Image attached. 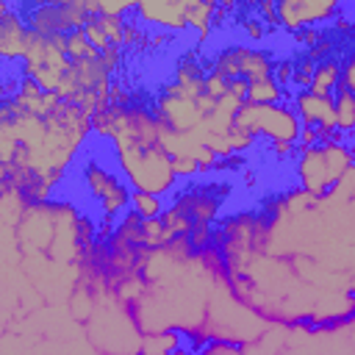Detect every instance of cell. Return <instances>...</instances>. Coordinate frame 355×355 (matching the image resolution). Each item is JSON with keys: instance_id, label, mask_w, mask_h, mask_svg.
Masks as SVG:
<instances>
[{"instance_id": "1", "label": "cell", "mask_w": 355, "mask_h": 355, "mask_svg": "<svg viewBox=\"0 0 355 355\" xmlns=\"http://www.w3.org/2000/svg\"><path fill=\"white\" fill-rule=\"evenodd\" d=\"M78 172H80L86 197L97 205V211L103 214V222H114L119 214L130 211L133 189L119 172V166L111 164L108 155H94L86 150L78 161Z\"/></svg>"}, {"instance_id": "2", "label": "cell", "mask_w": 355, "mask_h": 355, "mask_svg": "<svg viewBox=\"0 0 355 355\" xmlns=\"http://www.w3.org/2000/svg\"><path fill=\"white\" fill-rule=\"evenodd\" d=\"M114 164L125 175L133 191H147L155 197H166L175 191V169H172V155L161 144H147V147H116L111 150Z\"/></svg>"}, {"instance_id": "3", "label": "cell", "mask_w": 355, "mask_h": 355, "mask_svg": "<svg viewBox=\"0 0 355 355\" xmlns=\"http://www.w3.org/2000/svg\"><path fill=\"white\" fill-rule=\"evenodd\" d=\"M233 128L250 133V136H266L269 144L272 141H288L297 144L300 141V130L302 122L297 116V111L291 108V103H277V105H252L244 103L233 119Z\"/></svg>"}, {"instance_id": "4", "label": "cell", "mask_w": 355, "mask_h": 355, "mask_svg": "<svg viewBox=\"0 0 355 355\" xmlns=\"http://www.w3.org/2000/svg\"><path fill=\"white\" fill-rule=\"evenodd\" d=\"M214 72H219L222 78L233 80V78H244L247 83L269 78L275 69V58L261 50V47H250V44H230L225 50L216 53L214 58Z\"/></svg>"}, {"instance_id": "5", "label": "cell", "mask_w": 355, "mask_h": 355, "mask_svg": "<svg viewBox=\"0 0 355 355\" xmlns=\"http://www.w3.org/2000/svg\"><path fill=\"white\" fill-rule=\"evenodd\" d=\"M341 11L338 3L330 0H283L277 3V28H286L291 33L308 31L316 22H324Z\"/></svg>"}, {"instance_id": "6", "label": "cell", "mask_w": 355, "mask_h": 355, "mask_svg": "<svg viewBox=\"0 0 355 355\" xmlns=\"http://www.w3.org/2000/svg\"><path fill=\"white\" fill-rule=\"evenodd\" d=\"M31 28L25 25V17L19 11V3H0V55L6 67L22 64L28 50Z\"/></svg>"}, {"instance_id": "7", "label": "cell", "mask_w": 355, "mask_h": 355, "mask_svg": "<svg viewBox=\"0 0 355 355\" xmlns=\"http://www.w3.org/2000/svg\"><path fill=\"white\" fill-rule=\"evenodd\" d=\"M153 114L172 133H191L202 125V114L197 111V100H186V97L166 94V92H161L155 97V111Z\"/></svg>"}, {"instance_id": "8", "label": "cell", "mask_w": 355, "mask_h": 355, "mask_svg": "<svg viewBox=\"0 0 355 355\" xmlns=\"http://www.w3.org/2000/svg\"><path fill=\"white\" fill-rule=\"evenodd\" d=\"M297 180L300 189L305 194H311L313 200H322L330 194L333 183L327 175V164H324V153L322 144L319 147H297Z\"/></svg>"}, {"instance_id": "9", "label": "cell", "mask_w": 355, "mask_h": 355, "mask_svg": "<svg viewBox=\"0 0 355 355\" xmlns=\"http://www.w3.org/2000/svg\"><path fill=\"white\" fill-rule=\"evenodd\" d=\"M136 19L144 25H153L155 31L166 33H180L186 31V3H136Z\"/></svg>"}, {"instance_id": "10", "label": "cell", "mask_w": 355, "mask_h": 355, "mask_svg": "<svg viewBox=\"0 0 355 355\" xmlns=\"http://www.w3.org/2000/svg\"><path fill=\"white\" fill-rule=\"evenodd\" d=\"M205 67L200 61H180L172 72V80L164 86L166 94H178L186 100H200L205 94Z\"/></svg>"}, {"instance_id": "11", "label": "cell", "mask_w": 355, "mask_h": 355, "mask_svg": "<svg viewBox=\"0 0 355 355\" xmlns=\"http://www.w3.org/2000/svg\"><path fill=\"white\" fill-rule=\"evenodd\" d=\"M341 89V58L338 55H327L324 61L316 64L313 78H311V94L319 97H336V92Z\"/></svg>"}, {"instance_id": "12", "label": "cell", "mask_w": 355, "mask_h": 355, "mask_svg": "<svg viewBox=\"0 0 355 355\" xmlns=\"http://www.w3.org/2000/svg\"><path fill=\"white\" fill-rule=\"evenodd\" d=\"M322 153H324V164H327L330 183L336 186V183L352 169L349 147H347V141H327V144H322Z\"/></svg>"}, {"instance_id": "13", "label": "cell", "mask_w": 355, "mask_h": 355, "mask_svg": "<svg viewBox=\"0 0 355 355\" xmlns=\"http://www.w3.org/2000/svg\"><path fill=\"white\" fill-rule=\"evenodd\" d=\"M333 111H336V130L352 139L355 136V94L341 86L333 97Z\"/></svg>"}, {"instance_id": "14", "label": "cell", "mask_w": 355, "mask_h": 355, "mask_svg": "<svg viewBox=\"0 0 355 355\" xmlns=\"http://www.w3.org/2000/svg\"><path fill=\"white\" fill-rule=\"evenodd\" d=\"M247 103H252V105H277V103H291V97H286V92L269 75V78H261V80L250 83Z\"/></svg>"}, {"instance_id": "15", "label": "cell", "mask_w": 355, "mask_h": 355, "mask_svg": "<svg viewBox=\"0 0 355 355\" xmlns=\"http://www.w3.org/2000/svg\"><path fill=\"white\" fill-rule=\"evenodd\" d=\"M214 11L216 3H186V25L200 33V42H205L214 28Z\"/></svg>"}, {"instance_id": "16", "label": "cell", "mask_w": 355, "mask_h": 355, "mask_svg": "<svg viewBox=\"0 0 355 355\" xmlns=\"http://www.w3.org/2000/svg\"><path fill=\"white\" fill-rule=\"evenodd\" d=\"M64 47H67V58L72 61V64H78V61H94V58H100V53L92 47V42L86 39V33H83V28L80 31H72V33H67L64 36Z\"/></svg>"}, {"instance_id": "17", "label": "cell", "mask_w": 355, "mask_h": 355, "mask_svg": "<svg viewBox=\"0 0 355 355\" xmlns=\"http://www.w3.org/2000/svg\"><path fill=\"white\" fill-rule=\"evenodd\" d=\"M161 222H164V227H166V233L172 236V239H180V236H191V230H194V222H191V216L178 205V202H172V205H166V211L161 214Z\"/></svg>"}, {"instance_id": "18", "label": "cell", "mask_w": 355, "mask_h": 355, "mask_svg": "<svg viewBox=\"0 0 355 355\" xmlns=\"http://www.w3.org/2000/svg\"><path fill=\"white\" fill-rule=\"evenodd\" d=\"M130 211L139 214L141 219H158L166 211V202H164V197H155V194H147V191H133Z\"/></svg>"}, {"instance_id": "19", "label": "cell", "mask_w": 355, "mask_h": 355, "mask_svg": "<svg viewBox=\"0 0 355 355\" xmlns=\"http://www.w3.org/2000/svg\"><path fill=\"white\" fill-rule=\"evenodd\" d=\"M83 33H86V39L92 42V47H94L97 53L111 50V42H108V36H105V31H103V25H100L97 17H92V19L83 25Z\"/></svg>"}, {"instance_id": "20", "label": "cell", "mask_w": 355, "mask_h": 355, "mask_svg": "<svg viewBox=\"0 0 355 355\" xmlns=\"http://www.w3.org/2000/svg\"><path fill=\"white\" fill-rule=\"evenodd\" d=\"M172 169L178 180H191L200 175V164L194 155H172Z\"/></svg>"}, {"instance_id": "21", "label": "cell", "mask_w": 355, "mask_h": 355, "mask_svg": "<svg viewBox=\"0 0 355 355\" xmlns=\"http://www.w3.org/2000/svg\"><path fill=\"white\" fill-rule=\"evenodd\" d=\"M272 78H275V83H277L283 92L291 89V80H294V61H275Z\"/></svg>"}, {"instance_id": "22", "label": "cell", "mask_w": 355, "mask_h": 355, "mask_svg": "<svg viewBox=\"0 0 355 355\" xmlns=\"http://www.w3.org/2000/svg\"><path fill=\"white\" fill-rule=\"evenodd\" d=\"M205 94L208 97H214V100H222L225 94H227V78H222L219 72H208L205 75Z\"/></svg>"}, {"instance_id": "23", "label": "cell", "mask_w": 355, "mask_h": 355, "mask_svg": "<svg viewBox=\"0 0 355 355\" xmlns=\"http://www.w3.org/2000/svg\"><path fill=\"white\" fill-rule=\"evenodd\" d=\"M227 141H230V150H233V155H239V153H247V150L255 144V136H250V133H244V130L233 128V130L227 133Z\"/></svg>"}, {"instance_id": "24", "label": "cell", "mask_w": 355, "mask_h": 355, "mask_svg": "<svg viewBox=\"0 0 355 355\" xmlns=\"http://www.w3.org/2000/svg\"><path fill=\"white\" fill-rule=\"evenodd\" d=\"M341 86L355 94V50L341 61Z\"/></svg>"}, {"instance_id": "25", "label": "cell", "mask_w": 355, "mask_h": 355, "mask_svg": "<svg viewBox=\"0 0 355 355\" xmlns=\"http://www.w3.org/2000/svg\"><path fill=\"white\" fill-rule=\"evenodd\" d=\"M319 144H322V139H319V130H316V128H305V125H302L297 147H319Z\"/></svg>"}, {"instance_id": "26", "label": "cell", "mask_w": 355, "mask_h": 355, "mask_svg": "<svg viewBox=\"0 0 355 355\" xmlns=\"http://www.w3.org/2000/svg\"><path fill=\"white\" fill-rule=\"evenodd\" d=\"M227 92H230L233 97H239L241 103H247V92H250V83H247L244 78H233V80H227Z\"/></svg>"}, {"instance_id": "27", "label": "cell", "mask_w": 355, "mask_h": 355, "mask_svg": "<svg viewBox=\"0 0 355 355\" xmlns=\"http://www.w3.org/2000/svg\"><path fill=\"white\" fill-rule=\"evenodd\" d=\"M347 147H349V155H352V166H355V136L347 139Z\"/></svg>"}]
</instances>
